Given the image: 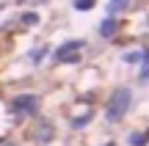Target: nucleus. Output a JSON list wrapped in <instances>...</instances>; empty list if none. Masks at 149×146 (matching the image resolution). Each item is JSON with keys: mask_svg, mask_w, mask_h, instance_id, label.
Masks as SVG:
<instances>
[{"mask_svg": "<svg viewBox=\"0 0 149 146\" xmlns=\"http://www.w3.org/2000/svg\"><path fill=\"white\" fill-rule=\"evenodd\" d=\"M130 102H133L130 88H116L113 97H111V102H108V119H111V121H119L130 110Z\"/></svg>", "mask_w": 149, "mask_h": 146, "instance_id": "nucleus-1", "label": "nucleus"}, {"mask_svg": "<svg viewBox=\"0 0 149 146\" xmlns=\"http://www.w3.org/2000/svg\"><path fill=\"white\" fill-rule=\"evenodd\" d=\"M39 108V99L36 97H17L14 99V110L17 113H33Z\"/></svg>", "mask_w": 149, "mask_h": 146, "instance_id": "nucleus-2", "label": "nucleus"}, {"mask_svg": "<svg viewBox=\"0 0 149 146\" xmlns=\"http://www.w3.org/2000/svg\"><path fill=\"white\" fill-rule=\"evenodd\" d=\"M74 50H80V42H69V44H64V47L58 50V61H66V58H69V53H74Z\"/></svg>", "mask_w": 149, "mask_h": 146, "instance_id": "nucleus-3", "label": "nucleus"}, {"mask_svg": "<svg viewBox=\"0 0 149 146\" xmlns=\"http://www.w3.org/2000/svg\"><path fill=\"white\" fill-rule=\"evenodd\" d=\"M127 6V0H111V11H122Z\"/></svg>", "mask_w": 149, "mask_h": 146, "instance_id": "nucleus-4", "label": "nucleus"}, {"mask_svg": "<svg viewBox=\"0 0 149 146\" xmlns=\"http://www.w3.org/2000/svg\"><path fill=\"white\" fill-rule=\"evenodd\" d=\"M102 33H105V36H111V33H113V22H105V25H102Z\"/></svg>", "mask_w": 149, "mask_h": 146, "instance_id": "nucleus-5", "label": "nucleus"}, {"mask_svg": "<svg viewBox=\"0 0 149 146\" xmlns=\"http://www.w3.org/2000/svg\"><path fill=\"white\" fill-rule=\"evenodd\" d=\"M6 146H11V143H6Z\"/></svg>", "mask_w": 149, "mask_h": 146, "instance_id": "nucleus-6", "label": "nucleus"}, {"mask_svg": "<svg viewBox=\"0 0 149 146\" xmlns=\"http://www.w3.org/2000/svg\"><path fill=\"white\" fill-rule=\"evenodd\" d=\"M108 146H111V143H108Z\"/></svg>", "mask_w": 149, "mask_h": 146, "instance_id": "nucleus-7", "label": "nucleus"}]
</instances>
